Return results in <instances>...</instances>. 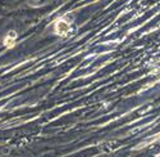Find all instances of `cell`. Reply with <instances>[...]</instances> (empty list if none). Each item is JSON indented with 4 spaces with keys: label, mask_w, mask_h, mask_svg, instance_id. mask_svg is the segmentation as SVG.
<instances>
[{
    "label": "cell",
    "mask_w": 160,
    "mask_h": 157,
    "mask_svg": "<svg viewBox=\"0 0 160 157\" xmlns=\"http://www.w3.org/2000/svg\"><path fill=\"white\" fill-rule=\"evenodd\" d=\"M41 3H42V0H28V4L31 7H40Z\"/></svg>",
    "instance_id": "3957f363"
},
{
    "label": "cell",
    "mask_w": 160,
    "mask_h": 157,
    "mask_svg": "<svg viewBox=\"0 0 160 157\" xmlns=\"http://www.w3.org/2000/svg\"><path fill=\"white\" fill-rule=\"evenodd\" d=\"M17 37H18V35H17L16 31H13V30L9 31V32L4 36V39H3V45L7 46V48H9V49L14 48L16 44H17Z\"/></svg>",
    "instance_id": "7a4b0ae2"
},
{
    "label": "cell",
    "mask_w": 160,
    "mask_h": 157,
    "mask_svg": "<svg viewBox=\"0 0 160 157\" xmlns=\"http://www.w3.org/2000/svg\"><path fill=\"white\" fill-rule=\"evenodd\" d=\"M67 17H68V16H63L59 19H57L55 23H54V31L59 36H67L71 32V30H72V27H71L72 19L67 18Z\"/></svg>",
    "instance_id": "6da1fadb"
}]
</instances>
